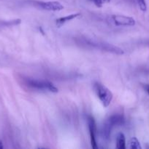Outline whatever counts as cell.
<instances>
[{
	"mask_svg": "<svg viewBox=\"0 0 149 149\" xmlns=\"http://www.w3.org/2000/svg\"><path fill=\"white\" fill-rule=\"evenodd\" d=\"M85 44H86L89 46L92 47L100 49V50L107 51L108 52L116 54V55H123L124 53V51L121 48L115 46V45H110V44H107L100 42H95V41L91 40H85Z\"/></svg>",
	"mask_w": 149,
	"mask_h": 149,
	"instance_id": "cell-4",
	"label": "cell"
},
{
	"mask_svg": "<svg viewBox=\"0 0 149 149\" xmlns=\"http://www.w3.org/2000/svg\"><path fill=\"white\" fill-rule=\"evenodd\" d=\"M80 15H81V14L77 13H74V14L64 16V17H59V18H57L56 20V24L57 27L60 28L62 26H64L65 23L74 20V19H75L76 17H79V16Z\"/></svg>",
	"mask_w": 149,
	"mask_h": 149,
	"instance_id": "cell-8",
	"label": "cell"
},
{
	"mask_svg": "<svg viewBox=\"0 0 149 149\" xmlns=\"http://www.w3.org/2000/svg\"><path fill=\"white\" fill-rule=\"evenodd\" d=\"M128 148L130 149H141L142 147L140 146V142L138 139L136 137H132L131 139L129 141Z\"/></svg>",
	"mask_w": 149,
	"mask_h": 149,
	"instance_id": "cell-10",
	"label": "cell"
},
{
	"mask_svg": "<svg viewBox=\"0 0 149 149\" xmlns=\"http://www.w3.org/2000/svg\"><path fill=\"white\" fill-rule=\"evenodd\" d=\"M112 20L117 26H133L135 25V20L133 17L125 15H112Z\"/></svg>",
	"mask_w": 149,
	"mask_h": 149,
	"instance_id": "cell-5",
	"label": "cell"
},
{
	"mask_svg": "<svg viewBox=\"0 0 149 149\" xmlns=\"http://www.w3.org/2000/svg\"><path fill=\"white\" fill-rule=\"evenodd\" d=\"M3 148V146H2V143H1V141H0V149Z\"/></svg>",
	"mask_w": 149,
	"mask_h": 149,
	"instance_id": "cell-14",
	"label": "cell"
},
{
	"mask_svg": "<svg viewBox=\"0 0 149 149\" xmlns=\"http://www.w3.org/2000/svg\"><path fill=\"white\" fill-rule=\"evenodd\" d=\"M26 84L31 88L36 89L39 90H47L53 93H57L58 92V88L53 84L52 82L45 80L31 79H28L26 80Z\"/></svg>",
	"mask_w": 149,
	"mask_h": 149,
	"instance_id": "cell-3",
	"label": "cell"
},
{
	"mask_svg": "<svg viewBox=\"0 0 149 149\" xmlns=\"http://www.w3.org/2000/svg\"><path fill=\"white\" fill-rule=\"evenodd\" d=\"M88 125H89V134H90L91 144V147L93 149H97L98 147L97 143H96V125L93 116H88Z\"/></svg>",
	"mask_w": 149,
	"mask_h": 149,
	"instance_id": "cell-6",
	"label": "cell"
},
{
	"mask_svg": "<svg viewBox=\"0 0 149 149\" xmlns=\"http://www.w3.org/2000/svg\"><path fill=\"white\" fill-rule=\"evenodd\" d=\"M145 91L147 92L148 94L149 95V84H146V85H145Z\"/></svg>",
	"mask_w": 149,
	"mask_h": 149,
	"instance_id": "cell-13",
	"label": "cell"
},
{
	"mask_svg": "<svg viewBox=\"0 0 149 149\" xmlns=\"http://www.w3.org/2000/svg\"><path fill=\"white\" fill-rule=\"evenodd\" d=\"M125 123V119L121 114H114L110 116L104 123L102 127V136L105 140H109L112 130L115 127L121 126Z\"/></svg>",
	"mask_w": 149,
	"mask_h": 149,
	"instance_id": "cell-1",
	"label": "cell"
},
{
	"mask_svg": "<svg viewBox=\"0 0 149 149\" xmlns=\"http://www.w3.org/2000/svg\"><path fill=\"white\" fill-rule=\"evenodd\" d=\"M40 8L47 11H60L64 9V6L57 1H35Z\"/></svg>",
	"mask_w": 149,
	"mask_h": 149,
	"instance_id": "cell-7",
	"label": "cell"
},
{
	"mask_svg": "<svg viewBox=\"0 0 149 149\" xmlns=\"http://www.w3.org/2000/svg\"><path fill=\"white\" fill-rule=\"evenodd\" d=\"M91 1L96 7H102L104 4H105V0H90Z\"/></svg>",
	"mask_w": 149,
	"mask_h": 149,
	"instance_id": "cell-12",
	"label": "cell"
},
{
	"mask_svg": "<svg viewBox=\"0 0 149 149\" xmlns=\"http://www.w3.org/2000/svg\"><path fill=\"white\" fill-rule=\"evenodd\" d=\"M139 7L143 12H145L147 10V4H146L145 0H137Z\"/></svg>",
	"mask_w": 149,
	"mask_h": 149,
	"instance_id": "cell-11",
	"label": "cell"
},
{
	"mask_svg": "<svg viewBox=\"0 0 149 149\" xmlns=\"http://www.w3.org/2000/svg\"><path fill=\"white\" fill-rule=\"evenodd\" d=\"M117 149H125L126 148V138L125 135L122 132H119L116 137V146Z\"/></svg>",
	"mask_w": 149,
	"mask_h": 149,
	"instance_id": "cell-9",
	"label": "cell"
},
{
	"mask_svg": "<svg viewBox=\"0 0 149 149\" xmlns=\"http://www.w3.org/2000/svg\"><path fill=\"white\" fill-rule=\"evenodd\" d=\"M93 90L102 103V106L105 108L108 107L110 105L113 97L110 90L99 82H95L93 84Z\"/></svg>",
	"mask_w": 149,
	"mask_h": 149,
	"instance_id": "cell-2",
	"label": "cell"
}]
</instances>
